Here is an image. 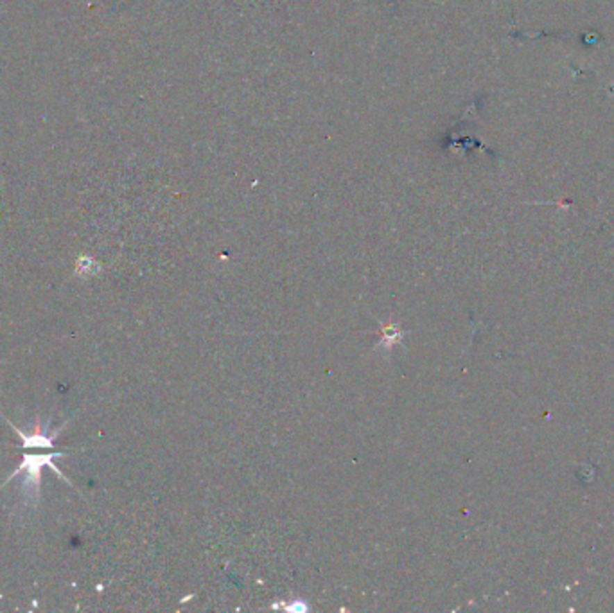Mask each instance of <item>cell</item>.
<instances>
[{
	"label": "cell",
	"instance_id": "1",
	"mask_svg": "<svg viewBox=\"0 0 614 613\" xmlns=\"http://www.w3.org/2000/svg\"><path fill=\"white\" fill-rule=\"evenodd\" d=\"M60 457H65L63 455V452H60V450H56V452H52V453H44V455H27V453H24L22 464L18 466L17 471H13V473L9 475V479L6 480L4 486H8L9 480L11 479H15V477H18V475L24 473L26 475V479H24V496H26V504H29L31 500L35 502V504H38V500H40V471H42V468H44V466H49V468H51V471H54V473H56L60 479L65 480L69 486H74L72 480L67 479L65 475L60 471V468L54 464V459H60Z\"/></svg>",
	"mask_w": 614,
	"mask_h": 613
}]
</instances>
